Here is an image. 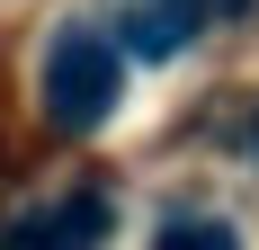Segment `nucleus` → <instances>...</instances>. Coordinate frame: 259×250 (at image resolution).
Segmentation results:
<instances>
[{
    "label": "nucleus",
    "instance_id": "f03ea898",
    "mask_svg": "<svg viewBox=\"0 0 259 250\" xmlns=\"http://www.w3.org/2000/svg\"><path fill=\"white\" fill-rule=\"evenodd\" d=\"M9 250H107V197L80 188V197H54L36 215L9 224Z\"/></svg>",
    "mask_w": 259,
    "mask_h": 250
},
{
    "label": "nucleus",
    "instance_id": "7ed1b4c3",
    "mask_svg": "<svg viewBox=\"0 0 259 250\" xmlns=\"http://www.w3.org/2000/svg\"><path fill=\"white\" fill-rule=\"evenodd\" d=\"M197 18H206V0H125V45L143 63H170L197 36Z\"/></svg>",
    "mask_w": 259,
    "mask_h": 250
},
{
    "label": "nucleus",
    "instance_id": "20e7f679",
    "mask_svg": "<svg viewBox=\"0 0 259 250\" xmlns=\"http://www.w3.org/2000/svg\"><path fill=\"white\" fill-rule=\"evenodd\" d=\"M152 250H241L233 224H214V215H179V224H161Z\"/></svg>",
    "mask_w": 259,
    "mask_h": 250
},
{
    "label": "nucleus",
    "instance_id": "f257e3e1",
    "mask_svg": "<svg viewBox=\"0 0 259 250\" xmlns=\"http://www.w3.org/2000/svg\"><path fill=\"white\" fill-rule=\"evenodd\" d=\"M116 90H125V54L107 45L99 27H63L45 45V116L63 134H90V125L116 116Z\"/></svg>",
    "mask_w": 259,
    "mask_h": 250
}]
</instances>
